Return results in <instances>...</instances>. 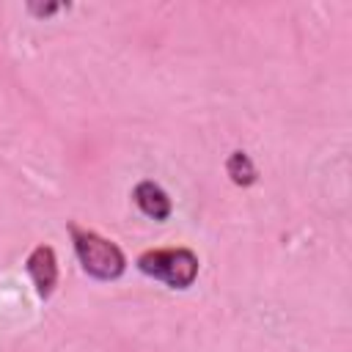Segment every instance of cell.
<instances>
[{
  "label": "cell",
  "instance_id": "5b68a950",
  "mask_svg": "<svg viewBox=\"0 0 352 352\" xmlns=\"http://www.w3.org/2000/svg\"><path fill=\"white\" fill-rule=\"evenodd\" d=\"M226 173H228V179H231L236 187H250V184L258 182V170H256L250 154H248V151H239V148L228 154V160H226Z\"/></svg>",
  "mask_w": 352,
  "mask_h": 352
},
{
  "label": "cell",
  "instance_id": "7a4b0ae2",
  "mask_svg": "<svg viewBox=\"0 0 352 352\" xmlns=\"http://www.w3.org/2000/svg\"><path fill=\"white\" fill-rule=\"evenodd\" d=\"M138 270L168 289H190L198 278L201 261L190 248H157L138 256Z\"/></svg>",
  "mask_w": 352,
  "mask_h": 352
},
{
  "label": "cell",
  "instance_id": "277c9868",
  "mask_svg": "<svg viewBox=\"0 0 352 352\" xmlns=\"http://www.w3.org/2000/svg\"><path fill=\"white\" fill-rule=\"evenodd\" d=\"M132 201H135V206H138L146 217H151V220H157V223H165V220L170 217V212H173L170 195H168L157 182H151V179H143V182L135 184Z\"/></svg>",
  "mask_w": 352,
  "mask_h": 352
},
{
  "label": "cell",
  "instance_id": "8992f818",
  "mask_svg": "<svg viewBox=\"0 0 352 352\" xmlns=\"http://www.w3.org/2000/svg\"><path fill=\"white\" fill-rule=\"evenodd\" d=\"M28 8H30V11L36 14V16H50V14H55V11H60L63 6H60V3H58V6H36V3H30Z\"/></svg>",
  "mask_w": 352,
  "mask_h": 352
},
{
  "label": "cell",
  "instance_id": "6da1fadb",
  "mask_svg": "<svg viewBox=\"0 0 352 352\" xmlns=\"http://www.w3.org/2000/svg\"><path fill=\"white\" fill-rule=\"evenodd\" d=\"M69 234H72L74 253H77V261L85 270V275H91L94 280H118L124 275L126 256L113 239H107L91 228H80L74 223L69 226Z\"/></svg>",
  "mask_w": 352,
  "mask_h": 352
},
{
  "label": "cell",
  "instance_id": "3957f363",
  "mask_svg": "<svg viewBox=\"0 0 352 352\" xmlns=\"http://www.w3.org/2000/svg\"><path fill=\"white\" fill-rule=\"evenodd\" d=\"M25 270L41 300H50L58 286V256L50 245H36L25 261Z\"/></svg>",
  "mask_w": 352,
  "mask_h": 352
}]
</instances>
